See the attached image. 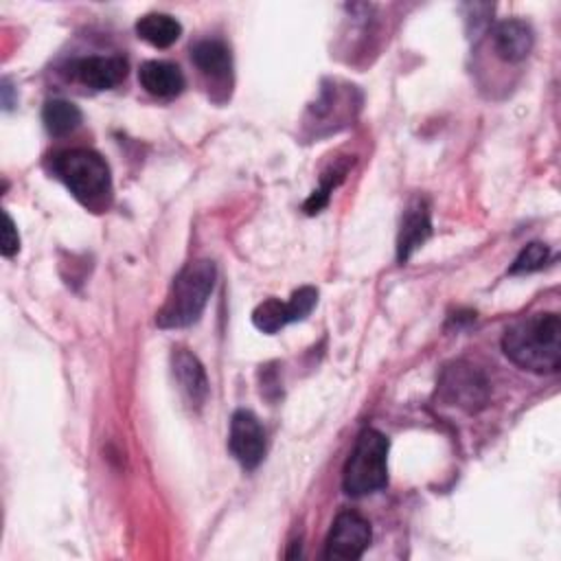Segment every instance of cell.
<instances>
[{
    "mask_svg": "<svg viewBox=\"0 0 561 561\" xmlns=\"http://www.w3.org/2000/svg\"><path fill=\"white\" fill-rule=\"evenodd\" d=\"M502 351L522 370L557 373L561 366V318L546 311L517 320L504 331Z\"/></svg>",
    "mask_w": 561,
    "mask_h": 561,
    "instance_id": "obj_1",
    "label": "cell"
},
{
    "mask_svg": "<svg viewBox=\"0 0 561 561\" xmlns=\"http://www.w3.org/2000/svg\"><path fill=\"white\" fill-rule=\"evenodd\" d=\"M215 278L217 267L210 259H197L186 263L173 278L167 300L156 316L158 327L182 329L197 322L210 298Z\"/></svg>",
    "mask_w": 561,
    "mask_h": 561,
    "instance_id": "obj_2",
    "label": "cell"
},
{
    "mask_svg": "<svg viewBox=\"0 0 561 561\" xmlns=\"http://www.w3.org/2000/svg\"><path fill=\"white\" fill-rule=\"evenodd\" d=\"M55 175L83 206L101 210L112 197V173L105 158L92 149H66L53 158Z\"/></svg>",
    "mask_w": 561,
    "mask_h": 561,
    "instance_id": "obj_3",
    "label": "cell"
},
{
    "mask_svg": "<svg viewBox=\"0 0 561 561\" xmlns=\"http://www.w3.org/2000/svg\"><path fill=\"white\" fill-rule=\"evenodd\" d=\"M388 438L379 430L359 432L342 476V486L351 497L377 493L388 484Z\"/></svg>",
    "mask_w": 561,
    "mask_h": 561,
    "instance_id": "obj_4",
    "label": "cell"
},
{
    "mask_svg": "<svg viewBox=\"0 0 561 561\" xmlns=\"http://www.w3.org/2000/svg\"><path fill=\"white\" fill-rule=\"evenodd\" d=\"M491 386L482 370L469 362H454L443 368L438 379V399L465 412H478L489 401Z\"/></svg>",
    "mask_w": 561,
    "mask_h": 561,
    "instance_id": "obj_5",
    "label": "cell"
},
{
    "mask_svg": "<svg viewBox=\"0 0 561 561\" xmlns=\"http://www.w3.org/2000/svg\"><path fill=\"white\" fill-rule=\"evenodd\" d=\"M316 302H318V289L305 285L296 289L287 302L278 298H267L261 305H256V309L252 311V322L259 331L272 335L291 322L305 320L316 307Z\"/></svg>",
    "mask_w": 561,
    "mask_h": 561,
    "instance_id": "obj_6",
    "label": "cell"
},
{
    "mask_svg": "<svg viewBox=\"0 0 561 561\" xmlns=\"http://www.w3.org/2000/svg\"><path fill=\"white\" fill-rule=\"evenodd\" d=\"M373 539L370 533V524L353 513V511H344L335 517L331 533L327 537V548H324V557L327 559H335V561H353L359 559L364 554V550L368 548Z\"/></svg>",
    "mask_w": 561,
    "mask_h": 561,
    "instance_id": "obj_7",
    "label": "cell"
},
{
    "mask_svg": "<svg viewBox=\"0 0 561 561\" xmlns=\"http://www.w3.org/2000/svg\"><path fill=\"white\" fill-rule=\"evenodd\" d=\"M228 447L243 469H256L265 456V430L250 410H237L230 419Z\"/></svg>",
    "mask_w": 561,
    "mask_h": 561,
    "instance_id": "obj_8",
    "label": "cell"
},
{
    "mask_svg": "<svg viewBox=\"0 0 561 561\" xmlns=\"http://www.w3.org/2000/svg\"><path fill=\"white\" fill-rule=\"evenodd\" d=\"M432 221H430V206L423 197H416L408 204L399 234H397V259L399 263H408L410 256L430 239Z\"/></svg>",
    "mask_w": 561,
    "mask_h": 561,
    "instance_id": "obj_9",
    "label": "cell"
},
{
    "mask_svg": "<svg viewBox=\"0 0 561 561\" xmlns=\"http://www.w3.org/2000/svg\"><path fill=\"white\" fill-rule=\"evenodd\" d=\"M171 368L184 399L195 408L204 405L208 397V379L202 362L186 348H173Z\"/></svg>",
    "mask_w": 561,
    "mask_h": 561,
    "instance_id": "obj_10",
    "label": "cell"
},
{
    "mask_svg": "<svg viewBox=\"0 0 561 561\" xmlns=\"http://www.w3.org/2000/svg\"><path fill=\"white\" fill-rule=\"evenodd\" d=\"M535 35L533 28L522 20H504L493 31V48L500 59L517 64L526 59L533 50Z\"/></svg>",
    "mask_w": 561,
    "mask_h": 561,
    "instance_id": "obj_11",
    "label": "cell"
},
{
    "mask_svg": "<svg viewBox=\"0 0 561 561\" xmlns=\"http://www.w3.org/2000/svg\"><path fill=\"white\" fill-rule=\"evenodd\" d=\"M79 81L94 90H110L127 77V61L123 57H83L75 64Z\"/></svg>",
    "mask_w": 561,
    "mask_h": 561,
    "instance_id": "obj_12",
    "label": "cell"
},
{
    "mask_svg": "<svg viewBox=\"0 0 561 561\" xmlns=\"http://www.w3.org/2000/svg\"><path fill=\"white\" fill-rule=\"evenodd\" d=\"M138 81L149 94L162 96V99L175 96L184 90V75L171 61H158V59L145 61L138 68Z\"/></svg>",
    "mask_w": 561,
    "mask_h": 561,
    "instance_id": "obj_13",
    "label": "cell"
},
{
    "mask_svg": "<svg viewBox=\"0 0 561 561\" xmlns=\"http://www.w3.org/2000/svg\"><path fill=\"white\" fill-rule=\"evenodd\" d=\"M193 64L210 79H226L232 68L230 50L219 39H202L191 48Z\"/></svg>",
    "mask_w": 561,
    "mask_h": 561,
    "instance_id": "obj_14",
    "label": "cell"
},
{
    "mask_svg": "<svg viewBox=\"0 0 561 561\" xmlns=\"http://www.w3.org/2000/svg\"><path fill=\"white\" fill-rule=\"evenodd\" d=\"M136 33L156 48H169L180 39L182 24L169 13H147L136 22Z\"/></svg>",
    "mask_w": 561,
    "mask_h": 561,
    "instance_id": "obj_15",
    "label": "cell"
},
{
    "mask_svg": "<svg viewBox=\"0 0 561 561\" xmlns=\"http://www.w3.org/2000/svg\"><path fill=\"white\" fill-rule=\"evenodd\" d=\"M42 121L48 134L66 136L79 127L81 110L66 99H53V101H46L42 110Z\"/></svg>",
    "mask_w": 561,
    "mask_h": 561,
    "instance_id": "obj_16",
    "label": "cell"
},
{
    "mask_svg": "<svg viewBox=\"0 0 561 561\" xmlns=\"http://www.w3.org/2000/svg\"><path fill=\"white\" fill-rule=\"evenodd\" d=\"M346 171H348V160L346 162H335L324 175H322V184L307 197V202H305V206H302V210L307 213V215H318L327 204H329V195H331V191L344 180V175H346Z\"/></svg>",
    "mask_w": 561,
    "mask_h": 561,
    "instance_id": "obj_17",
    "label": "cell"
},
{
    "mask_svg": "<svg viewBox=\"0 0 561 561\" xmlns=\"http://www.w3.org/2000/svg\"><path fill=\"white\" fill-rule=\"evenodd\" d=\"M548 256H550L548 245L541 243V241H533V243H528L515 256L513 265L508 267V274H530V272H537V270H541L548 263Z\"/></svg>",
    "mask_w": 561,
    "mask_h": 561,
    "instance_id": "obj_18",
    "label": "cell"
},
{
    "mask_svg": "<svg viewBox=\"0 0 561 561\" xmlns=\"http://www.w3.org/2000/svg\"><path fill=\"white\" fill-rule=\"evenodd\" d=\"M2 219H4V226H2V256L11 259L18 254L20 250V234H18V228H15V221L11 219V215L4 210L2 213Z\"/></svg>",
    "mask_w": 561,
    "mask_h": 561,
    "instance_id": "obj_19",
    "label": "cell"
}]
</instances>
